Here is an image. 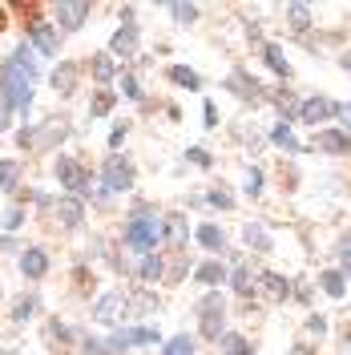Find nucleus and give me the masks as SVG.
Masks as SVG:
<instances>
[{"label": "nucleus", "mask_w": 351, "mask_h": 355, "mask_svg": "<svg viewBox=\"0 0 351 355\" xmlns=\"http://www.w3.org/2000/svg\"><path fill=\"white\" fill-rule=\"evenodd\" d=\"M4 125H8V110H4V105H0V130H4Z\"/></svg>", "instance_id": "4be33fe9"}, {"label": "nucleus", "mask_w": 351, "mask_h": 355, "mask_svg": "<svg viewBox=\"0 0 351 355\" xmlns=\"http://www.w3.org/2000/svg\"><path fill=\"white\" fill-rule=\"evenodd\" d=\"M33 85H37V61L33 49L21 44L0 61V105L8 113H24L33 105Z\"/></svg>", "instance_id": "f257e3e1"}, {"label": "nucleus", "mask_w": 351, "mask_h": 355, "mask_svg": "<svg viewBox=\"0 0 351 355\" xmlns=\"http://www.w3.org/2000/svg\"><path fill=\"white\" fill-rule=\"evenodd\" d=\"M28 44H33L41 57H57V53H61V28L49 24V21L33 24V28H28Z\"/></svg>", "instance_id": "f03ea898"}, {"label": "nucleus", "mask_w": 351, "mask_h": 355, "mask_svg": "<svg viewBox=\"0 0 351 355\" xmlns=\"http://www.w3.org/2000/svg\"><path fill=\"white\" fill-rule=\"evenodd\" d=\"M8 12H17L24 21V28H33V24H41V17L49 8H44L41 0H17V4H8Z\"/></svg>", "instance_id": "0eeeda50"}, {"label": "nucleus", "mask_w": 351, "mask_h": 355, "mask_svg": "<svg viewBox=\"0 0 351 355\" xmlns=\"http://www.w3.org/2000/svg\"><path fill=\"white\" fill-rule=\"evenodd\" d=\"M110 110H113V93H97V97H93V105H89L93 117H101V113H110Z\"/></svg>", "instance_id": "dca6fc26"}, {"label": "nucleus", "mask_w": 351, "mask_h": 355, "mask_svg": "<svg viewBox=\"0 0 351 355\" xmlns=\"http://www.w3.org/2000/svg\"><path fill=\"white\" fill-rule=\"evenodd\" d=\"M174 77H178V81H182V85H198V77H194V73H186V69H178Z\"/></svg>", "instance_id": "aec40b11"}, {"label": "nucleus", "mask_w": 351, "mask_h": 355, "mask_svg": "<svg viewBox=\"0 0 351 355\" xmlns=\"http://www.w3.org/2000/svg\"><path fill=\"white\" fill-rule=\"evenodd\" d=\"M49 343H53V347H69V343H73V331H69L61 319L49 323Z\"/></svg>", "instance_id": "4468645a"}, {"label": "nucleus", "mask_w": 351, "mask_h": 355, "mask_svg": "<svg viewBox=\"0 0 351 355\" xmlns=\"http://www.w3.org/2000/svg\"><path fill=\"white\" fill-rule=\"evenodd\" d=\"M154 234H157V226H154V222L137 218V222L130 226V234H126V239H130V246H150V243H154Z\"/></svg>", "instance_id": "f8f14e48"}, {"label": "nucleus", "mask_w": 351, "mask_h": 355, "mask_svg": "<svg viewBox=\"0 0 351 355\" xmlns=\"http://www.w3.org/2000/svg\"><path fill=\"white\" fill-rule=\"evenodd\" d=\"M53 89H57L61 97H69V93L77 89V65H73V61H61V65L53 69Z\"/></svg>", "instance_id": "6e6552de"}, {"label": "nucleus", "mask_w": 351, "mask_h": 355, "mask_svg": "<svg viewBox=\"0 0 351 355\" xmlns=\"http://www.w3.org/2000/svg\"><path fill=\"white\" fill-rule=\"evenodd\" d=\"M0 355H21V352H0Z\"/></svg>", "instance_id": "5701e85b"}, {"label": "nucleus", "mask_w": 351, "mask_h": 355, "mask_svg": "<svg viewBox=\"0 0 351 355\" xmlns=\"http://www.w3.org/2000/svg\"><path fill=\"white\" fill-rule=\"evenodd\" d=\"M17 186H21V162L4 157L0 162V190H17Z\"/></svg>", "instance_id": "ddd939ff"}, {"label": "nucleus", "mask_w": 351, "mask_h": 355, "mask_svg": "<svg viewBox=\"0 0 351 355\" xmlns=\"http://www.w3.org/2000/svg\"><path fill=\"white\" fill-rule=\"evenodd\" d=\"M21 275L24 279H44V275H49V254H44L41 246L21 250Z\"/></svg>", "instance_id": "423d86ee"}, {"label": "nucleus", "mask_w": 351, "mask_h": 355, "mask_svg": "<svg viewBox=\"0 0 351 355\" xmlns=\"http://www.w3.org/2000/svg\"><path fill=\"white\" fill-rule=\"evenodd\" d=\"M65 133H69L65 121H44V125H37V133H33V150H41V154L57 150V146L65 141Z\"/></svg>", "instance_id": "20e7f679"}, {"label": "nucleus", "mask_w": 351, "mask_h": 355, "mask_svg": "<svg viewBox=\"0 0 351 355\" xmlns=\"http://www.w3.org/2000/svg\"><path fill=\"white\" fill-rule=\"evenodd\" d=\"M21 226H24V206H12L4 214V230H21Z\"/></svg>", "instance_id": "a211bd4d"}, {"label": "nucleus", "mask_w": 351, "mask_h": 355, "mask_svg": "<svg viewBox=\"0 0 351 355\" xmlns=\"http://www.w3.org/2000/svg\"><path fill=\"white\" fill-rule=\"evenodd\" d=\"M57 218H61V226L77 230V226H81V218H85V210H81V202H77L73 194H69V198L57 202Z\"/></svg>", "instance_id": "1a4fd4ad"}, {"label": "nucleus", "mask_w": 351, "mask_h": 355, "mask_svg": "<svg viewBox=\"0 0 351 355\" xmlns=\"http://www.w3.org/2000/svg\"><path fill=\"white\" fill-rule=\"evenodd\" d=\"M57 182L65 186V190H73V194H81L89 186V174H85V166L77 162V157H57Z\"/></svg>", "instance_id": "7ed1b4c3"}, {"label": "nucleus", "mask_w": 351, "mask_h": 355, "mask_svg": "<svg viewBox=\"0 0 351 355\" xmlns=\"http://www.w3.org/2000/svg\"><path fill=\"white\" fill-rule=\"evenodd\" d=\"M8 28V4H0V33Z\"/></svg>", "instance_id": "412c9836"}, {"label": "nucleus", "mask_w": 351, "mask_h": 355, "mask_svg": "<svg viewBox=\"0 0 351 355\" xmlns=\"http://www.w3.org/2000/svg\"><path fill=\"white\" fill-rule=\"evenodd\" d=\"M166 355H190V343L186 339H178V343H170V352Z\"/></svg>", "instance_id": "6ab92c4d"}, {"label": "nucleus", "mask_w": 351, "mask_h": 355, "mask_svg": "<svg viewBox=\"0 0 351 355\" xmlns=\"http://www.w3.org/2000/svg\"><path fill=\"white\" fill-rule=\"evenodd\" d=\"M105 186L110 190H130V166L121 157H113L110 166H105Z\"/></svg>", "instance_id": "9b49d317"}, {"label": "nucleus", "mask_w": 351, "mask_h": 355, "mask_svg": "<svg viewBox=\"0 0 351 355\" xmlns=\"http://www.w3.org/2000/svg\"><path fill=\"white\" fill-rule=\"evenodd\" d=\"M113 49H117V53H130V49H133V28H130V24L113 37Z\"/></svg>", "instance_id": "f3484780"}, {"label": "nucleus", "mask_w": 351, "mask_h": 355, "mask_svg": "<svg viewBox=\"0 0 351 355\" xmlns=\"http://www.w3.org/2000/svg\"><path fill=\"white\" fill-rule=\"evenodd\" d=\"M93 77H97V81H110L113 77V61L110 57H93Z\"/></svg>", "instance_id": "2eb2a0df"}, {"label": "nucleus", "mask_w": 351, "mask_h": 355, "mask_svg": "<svg viewBox=\"0 0 351 355\" xmlns=\"http://www.w3.org/2000/svg\"><path fill=\"white\" fill-rule=\"evenodd\" d=\"M37 311H41V295H37V291H28V295H21V299L12 303V323H28Z\"/></svg>", "instance_id": "9d476101"}, {"label": "nucleus", "mask_w": 351, "mask_h": 355, "mask_svg": "<svg viewBox=\"0 0 351 355\" xmlns=\"http://www.w3.org/2000/svg\"><path fill=\"white\" fill-rule=\"evenodd\" d=\"M89 12H93L89 4H53V17H57V28H65V33H73V28H81Z\"/></svg>", "instance_id": "39448f33"}]
</instances>
